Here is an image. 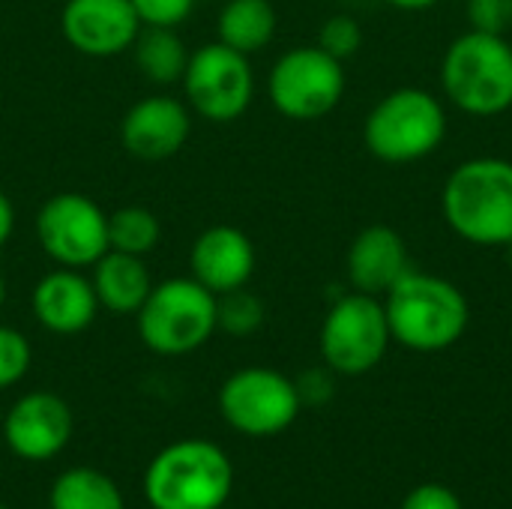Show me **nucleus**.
<instances>
[{
    "mask_svg": "<svg viewBox=\"0 0 512 509\" xmlns=\"http://www.w3.org/2000/svg\"><path fill=\"white\" fill-rule=\"evenodd\" d=\"M222 509H225V507H222Z\"/></svg>",
    "mask_w": 512,
    "mask_h": 509,
    "instance_id": "35",
    "label": "nucleus"
},
{
    "mask_svg": "<svg viewBox=\"0 0 512 509\" xmlns=\"http://www.w3.org/2000/svg\"><path fill=\"white\" fill-rule=\"evenodd\" d=\"M33 363V348L27 336L15 327L0 324V390L15 387Z\"/></svg>",
    "mask_w": 512,
    "mask_h": 509,
    "instance_id": "24",
    "label": "nucleus"
},
{
    "mask_svg": "<svg viewBox=\"0 0 512 509\" xmlns=\"http://www.w3.org/2000/svg\"><path fill=\"white\" fill-rule=\"evenodd\" d=\"M363 45V27L354 15H330L318 30V48H324L336 60H348Z\"/></svg>",
    "mask_w": 512,
    "mask_h": 509,
    "instance_id": "25",
    "label": "nucleus"
},
{
    "mask_svg": "<svg viewBox=\"0 0 512 509\" xmlns=\"http://www.w3.org/2000/svg\"><path fill=\"white\" fill-rule=\"evenodd\" d=\"M150 509H222L234 489L228 453L207 438L162 447L141 480Z\"/></svg>",
    "mask_w": 512,
    "mask_h": 509,
    "instance_id": "3",
    "label": "nucleus"
},
{
    "mask_svg": "<svg viewBox=\"0 0 512 509\" xmlns=\"http://www.w3.org/2000/svg\"><path fill=\"white\" fill-rule=\"evenodd\" d=\"M345 84L342 60L330 57L318 45H300L273 63L267 75V96L282 117L309 123L327 117L342 102Z\"/></svg>",
    "mask_w": 512,
    "mask_h": 509,
    "instance_id": "8",
    "label": "nucleus"
},
{
    "mask_svg": "<svg viewBox=\"0 0 512 509\" xmlns=\"http://www.w3.org/2000/svg\"><path fill=\"white\" fill-rule=\"evenodd\" d=\"M138 339L159 357H186L204 348L216 327V294L192 276H174L153 285L135 312Z\"/></svg>",
    "mask_w": 512,
    "mask_h": 509,
    "instance_id": "6",
    "label": "nucleus"
},
{
    "mask_svg": "<svg viewBox=\"0 0 512 509\" xmlns=\"http://www.w3.org/2000/svg\"><path fill=\"white\" fill-rule=\"evenodd\" d=\"M441 90L471 117H498L512 108V42L465 30L441 57Z\"/></svg>",
    "mask_w": 512,
    "mask_h": 509,
    "instance_id": "4",
    "label": "nucleus"
},
{
    "mask_svg": "<svg viewBox=\"0 0 512 509\" xmlns=\"http://www.w3.org/2000/svg\"><path fill=\"white\" fill-rule=\"evenodd\" d=\"M267 309L249 288H234L216 297V327L234 339H246L264 327Z\"/></svg>",
    "mask_w": 512,
    "mask_h": 509,
    "instance_id": "23",
    "label": "nucleus"
},
{
    "mask_svg": "<svg viewBox=\"0 0 512 509\" xmlns=\"http://www.w3.org/2000/svg\"><path fill=\"white\" fill-rule=\"evenodd\" d=\"M402 509H465L459 495L441 483H423L411 489L402 501Z\"/></svg>",
    "mask_w": 512,
    "mask_h": 509,
    "instance_id": "28",
    "label": "nucleus"
},
{
    "mask_svg": "<svg viewBox=\"0 0 512 509\" xmlns=\"http://www.w3.org/2000/svg\"><path fill=\"white\" fill-rule=\"evenodd\" d=\"M192 135L189 105L174 96H147L135 102L123 123L120 141L123 147L144 162H162L177 156Z\"/></svg>",
    "mask_w": 512,
    "mask_h": 509,
    "instance_id": "14",
    "label": "nucleus"
},
{
    "mask_svg": "<svg viewBox=\"0 0 512 509\" xmlns=\"http://www.w3.org/2000/svg\"><path fill=\"white\" fill-rule=\"evenodd\" d=\"M0 509H9V507H6V504H0Z\"/></svg>",
    "mask_w": 512,
    "mask_h": 509,
    "instance_id": "34",
    "label": "nucleus"
},
{
    "mask_svg": "<svg viewBox=\"0 0 512 509\" xmlns=\"http://www.w3.org/2000/svg\"><path fill=\"white\" fill-rule=\"evenodd\" d=\"M180 84L186 105L210 123H234L255 99V72L249 57L222 42L192 51Z\"/></svg>",
    "mask_w": 512,
    "mask_h": 509,
    "instance_id": "10",
    "label": "nucleus"
},
{
    "mask_svg": "<svg viewBox=\"0 0 512 509\" xmlns=\"http://www.w3.org/2000/svg\"><path fill=\"white\" fill-rule=\"evenodd\" d=\"M189 270L192 279L216 297L234 288H246L255 273V246L246 231L234 225H213L192 243Z\"/></svg>",
    "mask_w": 512,
    "mask_h": 509,
    "instance_id": "16",
    "label": "nucleus"
},
{
    "mask_svg": "<svg viewBox=\"0 0 512 509\" xmlns=\"http://www.w3.org/2000/svg\"><path fill=\"white\" fill-rule=\"evenodd\" d=\"M75 432L72 408L51 390H30L18 396L3 417V441L12 456L24 462L57 459Z\"/></svg>",
    "mask_w": 512,
    "mask_h": 509,
    "instance_id": "12",
    "label": "nucleus"
},
{
    "mask_svg": "<svg viewBox=\"0 0 512 509\" xmlns=\"http://www.w3.org/2000/svg\"><path fill=\"white\" fill-rule=\"evenodd\" d=\"M441 213L465 243L507 249L512 243L510 159L477 156L459 162L441 189Z\"/></svg>",
    "mask_w": 512,
    "mask_h": 509,
    "instance_id": "2",
    "label": "nucleus"
},
{
    "mask_svg": "<svg viewBox=\"0 0 512 509\" xmlns=\"http://www.w3.org/2000/svg\"><path fill=\"white\" fill-rule=\"evenodd\" d=\"M30 309L42 330L54 336H78L96 321L99 300L90 276L72 267H57L33 285Z\"/></svg>",
    "mask_w": 512,
    "mask_h": 509,
    "instance_id": "15",
    "label": "nucleus"
},
{
    "mask_svg": "<svg viewBox=\"0 0 512 509\" xmlns=\"http://www.w3.org/2000/svg\"><path fill=\"white\" fill-rule=\"evenodd\" d=\"M411 270V255L402 234L390 225L363 228L345 255V273L354 291L384 297Z\"/></svg>",
    "mask_w": 512,
    "mask_h": 509,
    "instance_id": "17",
    "label": "nucleus"
},
{
    "mask_svg": "<svg viewBox=\"0 0 512 509\" xmlns=\"http://www.w3.org/2000/svg\"><path fill=\"white\" fill-rule=\"evenodd\" d=\"M90 285L96 291L99 309L111 315H135L153 291V279L144 258L114 249H108L90 267Z\"/></svg>",
    "mask_w": 512,
    "mask_h": 509,
    "instance_id": "18",
    "label": "nucleus"
},
{
    "mask_svg": "<svg viewBox=\"0 0 512 509\" xmlns=\"http://www.w3.org/2000/svg\"><path fill=\"white\" fill-rule=\"evenodd\" d=\"M141 27H177L192 15L195 0H129Z\"/></svg>",
    "mask_w": 512,
    "mask_h": 509,
    "instance_id": "27",
    "label": "nucleus"
},
{
    "mask_svg": "<svg viewBox=\"0 0 512 509\" xmlns=\"http://www.w3.org/2000/svg\"><path fill=\"white\" fill-rule=\"evenodd\" d=\"M51 509H126L120 486L96 468H69L63 471L48 492Z\"/></svg>",
    "mask_w": 512,
    "mask_h": 509,
    "instance_id": "21",
    "label": "nucleus"
},
{
    "mask_svg": "<svg viewBox=\"0 0 512 509\" xmlns=\"http://www.w3.org/2000/svg\"><path fill=\"white\" fill-rule=\"evenodd\" d=\"M36 240L57 267H93L108 252V213L81 192H57L36 213Z\"/></svg>",
    "mask_w": 512,
    "mask_h": 509,
    "instance_id": "11",
    "label": "nucleus"
},
{
    "mask_svg": "<svg viewBox=\"0 0 512 509\" xmlns=\"http://www.w3.org/2000/svg\"><path fill=\"white\" fill-rule=\"evenodd\" d=\"M507 258H510V267H512V243L507 246Z\"/></svg>",
    "mask_w": 512,
    "mask_h": 509,
    "instance_id": "33",
    "label": "nucleus"
},
{
    "mask_svg": "<svg viewBox=\"0 0 512 509\" xmlns=\"http://www.w3.org/2000/svg\"><path fill=\"white\" fill-rule=\"evenodd\" d=\"M465 15L471 30L507 36L512 27V0H468Z\"/></svg>",
    "mask_w": 512,
    "mask_h": 509,
    "instance_id": "26",
    "label": "nucleus"
},
{
    "mask_svg": "<svg viewBox=\"0 0 512 509\" xmlns=\"http://www.w3.org/2000/svg\"><path fill=\"white\" fill-rule=\"evenodd\" d=\"M63 39L84 57H117L141 33V18L129 0H66L60 9Z\"/></svg>",
    "mask_w": 512,
    "mask_h": 509,
    "instance_id": "13",
    "label": "nucleus"
},
{
    "mask_svg": "<svg viewBox=\"0 0 512 509\" xmlns=\"http://www.w3.org/2000/svg\"><path fill=\"white\" fill-rule=\"evenodd\" d=\"M381 303L393 342L420 354L453 348L471 324V306L459 285L414 267L384 294Z\"/></svg>",
    "mask_w": 512,
    "mask_h": 509,
    "instance_id": "1",
    "label": "nucleus"
},
{
    "mask_svg": "<svg viewBox=\"0 0 512 509\" xmlns=\"http://www.w3.org/2000/svg\"><path fill=\"white\" fill-rule=\"evenodd\" d=\"M3 303H6V279L0 273V309H3Z\"/></svg>",
    "mask_w": 512,
    "mask_h": 509,
    "instance_id": "32",
    "label": "nucleus"
},
{
    "mask_svg": "<svg viewBox=\"0 0 512 509\" xmlns=\"http://www.w3.org/2000/svg\"><path fill=\"white\" fill-rule=\"evenodd\" d=\"M162 240V222L147 207H120L108 213V249L147 258Z\"/></svg>",
    "mask_w": 512,
    "mask_h": 509,
    "instance_id": "22",
    "label": "nucleus"
},
{
    "mask_svg": "<svg viewBox=\"0 0 512 509\" xmlns=\"http://www.w3.org/2000/svg\"><path fill=\"white\" fill-rule=\"evenodd\" d=\"M294 384H297V393H300L303 405H324L333 396V372L327 366L303 372L300 381H294Z\"/></svg>",
    "mask_w": 512,
    "mask_h": 509,
    "instance_id": "29",
    "label": "nucleus"
},
{
    "mask_svg": "<svg viewBox=\"0 0 512 509\" xmlns=\"http://www.w3.org/2000/svg\"><path fill=\"white\" fill-rule=\"evenodd\" d=\"M276 24L279 15L270 0H225L216 18V42L252 57L273 42Z\"/></svg>",
    "mask_w": 512,
    "mask_h": 509,
    "instance_id": "19",
    "label": "nucleus"
},
{
    "mask_svg": "<svg viewBox=\"0 0 512 509\" xmlns=\"http://www.w3.org/2000/svg\"><path fill=\"white\" fill-rule=\"evenodd\" d=\"M12 231H15V207H12L9 195L0 192V249L9 243Z\"/></svg>",
    "mask_w": 512,
    "mask_h": 509,
    "instance_id": "30",
    "label": "nucleus"
},
{
    "mask_svg": "<svg viewBox=\"0 0 512 509\" xmlns=\"http://www.w3.org/2000/svg\"><path fill=\"white\" fill-rule=\"evenodd\" d=\"M303 402L297 384L267 366H246L219 387L222 420L246 438H273L294 426Z\"/></svg>",
    "mask_w": 512,
    "mask_h": 509,
    "instance_id": "9",
    "label": "nucleus"
},
{
    "mask_svg": "<svg viewBox=\"0 0 512 509\" xmlns=\"http://www.w3.org/2000/svg\"><path fill=\"white\" fill-rule=\"evenodd\" d=\"M387 3L396 9H405V12H420V9H432L438 0H387Z\"/></svg>",
    "mask_w": 512,
    "mask_h": 509,
    "instance_id": "31",
    "label": "nucleus"
},
{
    "mask_svg": "<svg viewBox=\"0 0 512 509\" xmlns=\"http://www.w3.org/2000/svg\"><path fill=\"white\" fill-rule=\"evenodd\" d=\"M390 324L384 303L372 294H342L324 315L318 348L333 375L360 378L372 372L390 348Z\"/></svg>",
    "mask_w": 512,
    "mask_h": 509,
    "instance_id": "7",
    "label": "nucleus"
},
{
    "mask_svg": "<svg viewBox=\"0 0 512 509\" xmlns=\"http://www.w3.org/2000/svg\"><path fill=\"white\" fill-rule=\"evenodd\" d=\"M129 51L138 72L153 84H180L192 57L174 27H141Z\"/></svg>",
    "mask_w": 512,
    "mask_h": 509,
    "instance_id": "20",
    "label": "nucleus"
},
{
    "mask_svg": "<svg viewBox=\"0 0 512 509\" xmlns=\"http://www.w3.org/2000/svg\"><path fill=\"white\" fill-rule=\"evenodd\" d=\"M447 138L444 102L423 87H399L375 102L363 123L366 150L387 165L432 156Z\"/></svg>",
    "mask_w": 512,
    "mask_h": 509,
    "instance_id": "5",
    "label": "nucleus"
}]
</instances>
